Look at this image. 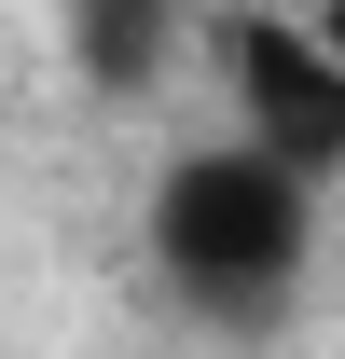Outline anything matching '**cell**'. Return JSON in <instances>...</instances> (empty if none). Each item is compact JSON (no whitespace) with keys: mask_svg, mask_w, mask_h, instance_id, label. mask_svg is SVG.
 <instances>
[{"mask_svg":"<svg viewBox=\"0 0 345 359\" xmlns=\"http://www.w3.org/2000/svg\"><path fill=\"white\" fill-rule=\"evenodd\" d=\"M318 263V180H290L249 138H208L152 180V276L208 332H262Z\"/></svg>","mask_w":345,"mask_h":359,"instance_id":"cell-1","label":"cell"},{"mask_svg":"<svg viewBox=\"0 0 345 359\" xmlns=\"http://www.w3.org/2000/svg\"><path fill=\"white\" fill-rule=\"evenodd\" d=\"M166 42H180V0H69V55H83V83H111V97L152 83Z\"/></svg>","mask_w":345,"mask_h":359,"instance_id":"cell-3","label":"cell"},{"mask_svg":"<svg viewBox=\"0 0 345 359\" xmlns=\"http://www.w3.org/2000/svg\"><path fill=\"white\" fill-rule=\"evenodd\" d=\"M304 28H318V42H332V55H345V0H304Z\"/></svg>","mask_w":345,"mask_h":359,"instance_id":"cell-4","label":"cell"},{"mask_svg":"<svg viewBox=\"0 0 345 359\" xmlns=\"http://www.w3.org/2000/svg\"><path fill=\"white\" fill-rule=\"evenodd\" d=\"M221 83H235V138L249 152H276L290 180L345 166V55L304 14H235L221 28Z\"/></svg>","mask_w":345,"mask_h":359,"instance_id":"cell-2","label":"cell"}]
</instances>
